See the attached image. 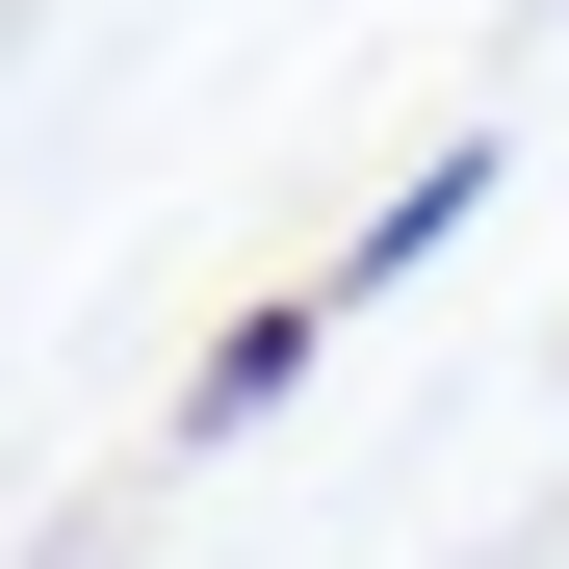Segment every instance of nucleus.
<instances>
[{
    "instance_id": "f257e3e1",
    "label": "nucleus",
    "mask_w": 569,
    "mask_h": 569,
    "mask_svg": "<svg viewBox=\"0 0 569 569\" xmlns=\"http://www.w3.org/2000/svg\"><path fill=\"white\" fill-rule=\"evenodd\" d=\"M311 362H337V259H311V284H259V311H208V362H181V440H259Z\"/></svg>"
},
{
    "instance_id": "f03ea898",
    "label": "nucleus",
    "mask_w": 569,
    "mask_h": 569,
    "mask_svg": "<svg viewBox=\"0 0 569 569\" xmlns=\"http://www.w3.org/2000/svg\"><path fill=\"white\" fill-rule=\"evenodd\" d=\"M466 208H492V130H440V156L389 181V208L337 233V311H389V284H440V259H466Z\"/></svg>"
}]
</instances>
